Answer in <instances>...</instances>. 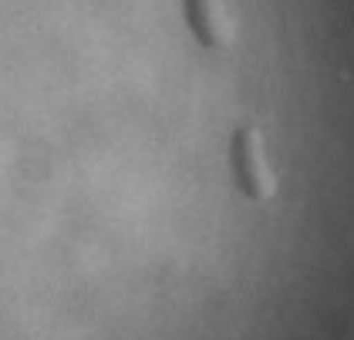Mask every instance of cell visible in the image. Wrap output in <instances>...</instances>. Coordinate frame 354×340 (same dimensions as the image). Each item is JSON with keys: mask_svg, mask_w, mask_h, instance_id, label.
<instances>
[{"mask_svg": "<svg viewBox=\"0 0 354 340\" xmlns=\"http://www.w3.org/2000/svg\"><path fill=\"white\" fill-rule=\"evenodd\" d=\"M236 165H240V179H243L250 189H263V185L270 182V176H267V162L260 155V149L257 145H240L236 149Z\"/></svg>", "mask_w": 354, "mask_h": 340, "instance_id": "6da1fadb", "label": "cell"}]
</instances>
